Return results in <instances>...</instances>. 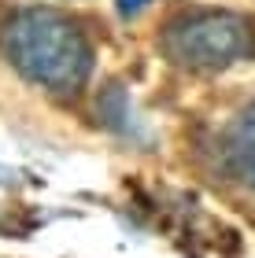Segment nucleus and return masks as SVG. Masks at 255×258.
<instances>
[{
  "instance_id": "1",
  "label": "nucleus",
  "mask_w": 255,
  "mask_h": 258,
  "mask_svg": "<svg viewBox=\"0 0 255 258\" xmlns=\"http://www.w3.org/2000/svg\"><path fill=\"white\" fill-rule=\"evenodd\" d=\"M8 63L30 85L74 96L92 74V44L74 19L56 8H22L0 30Z\"/></svg>"
},
{
  "instance_id": "2",
  "label": "nucleus",
  "mask_w": 255,
  "mask_h": 258,
  "mask_svg": "<svg viewBox=\"0 0 255 258\" xmlns=\"http://www.w3.org/2000/svg\"><path fill=\"white\" fill-rule=\"evenodd\" d=\"M163 52L189 70H218L255 52L248 19L233 11H189L163 33Z\"/></svg>"
},
{
  "instance_id": "3",
  "label": "nucleus",
  "mask_w": 255,
  "mask_h": 258,
  "mask_svg": "<svg viewBox=\"0 0 255 258\" xmlns=\"http://www.w3.org/2000/svg\"><path fill=\"white\" fill-rule=\"evenodd\" d=\"M222 159H226V170L237 181H244L248 188H255V103H248L244 111H237V118L226 125Z\"/></svg>"
},
{
  "instance_id": "4",
  "label": "nucleus",
  "mask_w": 255,
  "mask_h": 258,
  "mask_svg": "<svg viewBox=\"0 0 255 258\" xmlns=\"http://www.w3.org/2000/svg\"><path fill=\"white\" fill-rule=\"evenodd\" d=\"M100 114H104V122L115 125V129H126V118H130V107H126V92L119 85H111L108 89V96L100 100Z\"/></svg>"
},
{
  "instance_id": "5",
  "label": "nucleus",
  "mask_w": 255,
  "mask_h": 258,
  "mask_svg": "<svg viewBox=\"0 0 255 258\" xmlns=\"http://www.w3.org/2000/svg\"><path fill=\"white\" fill-rule=\"evenodd\" d=\"M152 4V0H115V8H119V15L122 19H133V15H141V11Z\"/></svg>"
}]
</instances>
